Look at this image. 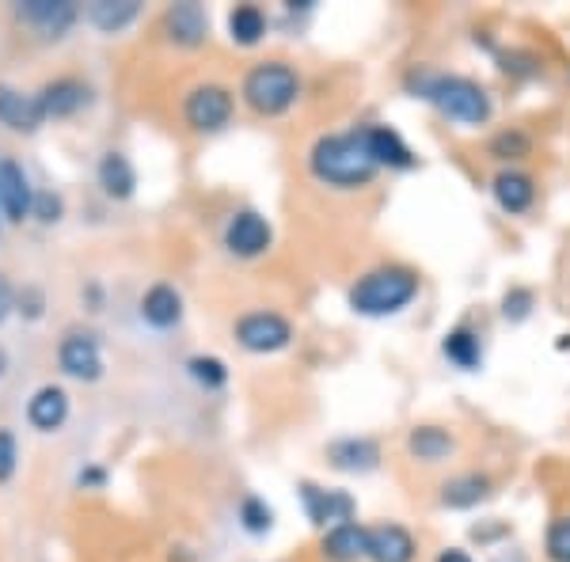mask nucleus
<instances>
[{"label": "nucleus", "instance_id": "f257e3e1", "mask_svg": "<svg viewBox=\"0 0 570 562\" xmlns=\"http://www.w3.org/2000/svg\"><path fill=\"white\" fill-rule=\"evenodd\" d=\"M407 85L415 96H422L426 103H434L449 122H461V126H487L494 115V103L487 96V88L480 80H468V77H449V72H411Z\"/></svg>", "mask_w": 570, "mask_h": 562}, {"label": "nucleus", "instance_id": "f03ea898", "mask_svg": "<svg viewBox=\"0 0 570 562\" xmlns=\"http://www.w3.org/2000/svg\"><path fill=\"white\" fill-rule=\"evenodd\" d=\"M308 168L324 187H335V190H362V187H370L376 179V171H381L373 164V156L365 152L357 130L320 137L308 152Z\"/></svg>", "mask_w": 570, "mask_h": 562}, {"label": "nucleus", "instance_id": "7ed1b4c3", "mask_svg": "<svg viewBox=\"0 0 570 562\" xmlns=\"http://www.w3.org/2000/svg\"><path fill=\"white\" fill-rule=\"evenodd\" d=\"M422 282L411 266H376V270L362 274L351 285V308L357 316H370V319H384L403 312L411 300L419 297Z\"/></svg>", "mask_w": 570, "mask_h": 562}, {"label": "nucleus", "instance_id": "20e7f679", "mask_svg": "<svg viewBox=\"0 0 570 562\" xmlns=\"http://www.w3.org/2000/svg\"><path fill=\"white\" fill-rule=\"evenodd\" d=\"M240 96L255 115L278 118L301 99V77H297V69L285 66V61H263V66L247 69Z\"/></svg>", "mask_w": 570, "mask_h": 562}, {"label": "nucleus", "instance_id": "39448f33", "mask_svg": "<svg viewBox=\"0 0 570 562\" xmlns=\"http://www.w3.org/2000/svg\"><path fill=\"white\" fill-rule=\"evenodd\" d=\"M233 110H236V99L225 85H198L183 99V118H187V126L198 134L225 130V126L233 122Z\"/></svg>", "mask_w": 570, "mask_h": 562}, {"label": "nucleus", "instance_id": "423d86ee", "mask_svg": "<svg viewBox=\"0 0 570 562\" xmlns=\"http://www.w3.org/2000/svg\"><path fill=\"white\" fill-rule=\"evenodd\" d=\"M236 343L247 354H278L293 343V324L278 312H247L236 319Z\"/></svg>", "mask_w": 570, "mask_h": 562}, {"label": "nucleus", "instance_id": "0eeeda50", "mask_svg": "<svg viewBox=\"0 0 570 562\" xmlns=\"http://www.w3.org/2000/svg\"><path fill=\"white\" fill-rule=\"evenodd\" d=\"M274 244V228L271 220L255 209H240L233 214V220L225 225V247L236 255V259H259V255L271 252Z\"/></svg>", "mask_w": 570, "mask_h": 562}, {"label": "nucleus", "instance_id": "6e6552de", "mask_svg": "<svg viewBox=\"0 0 570 562\" xmlns=\"http://www.w3.org/2000/svg\"><path fill=\"white\" fill-rule=\"evenodd\" d=\"M58 365L61 373H69L72 381H85V384H96L104 376V349H99L96 335H72L61 338V349H58Z\"/></svg>", "mask_w": 570, "mask_h": 562}, {"label": "nucleus", "instance_id": "1a4fd4ad", "mask_svg": "<svg viewBox=\"0 0 570 562\" xmlns=\"http://www.w3.org/2000/svg\"><path fill=\"white\" fill-rule=\"evenodd\" d=\"M16 16L27 27H35L42 39H61L77 23V4H69V0H20Z\"/></svg>", "mask_w": 570, "mask_h": 562}, {"label": "nucleus", "instance_id": "9d476101", "mask_svg": "<svg viewBox=\"0 0 570 562\" xmlns=\"http://www.w3.org/2000/svg\"><path fill=\"white\" fill-rule=\"evenodd\" d=\"M35 209V190L31 183H27V175L20 164L12 160V156L0 152V214H4V220H27Z\"/></svg>", "mask_w": 570, "mask_h": 562}, {"label": "nucleus", "instance_id": "9b49d317", "mask_svg": "<svg viewBox=\"0 0 570 562\" xmlns=\"http://www.w3.org/2000/svg\"><path fill=\"white\" fill-rule=\"evenodd\" d=\"M357 137H362L365 152L373 156L376 168H392V171L415 168V152H411V145L392 126H365V130H357Z\"/></svg>", "mask_w": 570, "mask_h": 562}, {"label": "nucleus", "instance_id": "f8f14e48", "mask_svg": "<svg viewBox=\"0 0 570 562\" xmlns=\"http://www.w3.org/2000/svg\"><path fill=\"white\" fill-rule=\"evenodd\" d=\"M301 502H305V513L312 524L320 529H335V524L354 521V497L346 491H324L316 483H301Z\"/></svg>", "mask_w": 570, "mask_h": 562}, {"label": "nucleus", "instance_id": "ddd939ff", "mask_svg": "<svg viewBox=\"0 0 570 562\" xmlns=\"http://www.w3.org/2000/svg\"><path fill=\"white\" fill-rule=\"evenodd\" d=\"M164 31L168 39L183 46V50H198L209 34V16L206 8L195 4V0H183V4H171L168 16H164Z\"/></svg>", "mask_w": 570, "mask_h": 562}, {"label": "nucleus", "instance_id": "4468645a", "mask_svg": "<svg viewBox=\"0 0 570 562\" xmlns=\"http://www.w3.org/2000/svg\"><path fill=\"white\" fill-rule=\"evenodd\" d=\"M320 555H324V562H362V559H370V529H365V524H357V521L335 524V529L324 532Z\"/></svg>", "mask_w": 570, "mask_h": 562}, {"label": "nucleus", "instance_id": "2eb2a0df", "mask_svg": "<svg viewBox=\"0 0 570 562\" xmlns=\"http://www.w3.org/2000/svg\"><path fill=\"white\" fill-rule=\"evenodd\" d=\"M419 543L403 524H373L370 529V562H415Z\"/></svg>", "mask_w": 570, "mask_h": 562}, {"label": "nucleus", "instance_id": "dca6fc26", "mask_svg": "<svg viewBox=\"0 0 570 562\" xmlns=\"http://www.w3.org/2000/svg\"><path fill=\"white\" fill-rule=\"evenodd\" d=\"M327 460H331V467H338V472L365 475L381 464V445H376L373 437H338L327 445Z\"/></svg>", "mask_w": 570, "mask_h": 562}, {"label": "nucleus", "instance_id": "f3484780", "mask_svg": "<svg viewBox=\"0 0 570 562\" xmlns=\"http://www.w3.org/2000/svg\"><path fill=\"white\" fill-rule=\"evenodd\" d=\"M42 122H46V115L39 107V96H27V91L12 85H0V126L31 134V130H39Z\"/></svg>", "mask_w": 570, "mask_h": 562}, {"label": "nucleus", "instance_id": "a211bd4d", "mask_svg": "<svg viewBox=\"0 0 570 562\" xmlns=\"http://www.w3.org/2000/svg\"><path fill=\"white\" fill-rule=\"evenodd\" d=\"M88 85L85 80H77V77H58V80H50V85H42L39 91V107H42V115L46 118H72L80 107L88 103Z\"/></svg>", "mask_w": 570, "mask_h": 562}, {"label": "nucleus", "instance_id": "6ab92c4d", "mask_svg": "<svg viewBox=\"0 0 570 562\" xmlns=\"http://www.w3.org/2000/svg\"><path fill=\"white\" fill-rule=\"evenodd\" d=\"M491 195H494V201H499L502 214L518 217V214H529L532 201H537V183H532V175H525V171L505 168V171L494 175Z\"/></svg>", "mask_w": 570, "mask_h": 562}, {"label": "nucleus", "instance_id": "aec40b11", "mask_svg": "<svg viewBox=\"0 0 570 562\" xmlns=\"http://www.w3.org/2000/svg\"><path fill=\"white\" fill-rule=\"evenodd\" d=\"M27 418H31L35 430L42 433H58L69 422V392L58 388V384H46L31 395L27 403Z\"/></svg>", "mask_w": 570, "mask_h": 562}, {"label": "nucleus", "instance_id": "412c9836", "mask_svg": "<svg viewBox=\"0 0 570 562\" xmlns=\"http://www.w3.org/2000/svg\"><path fill=\"white\" fill-rule=\"evenodd\" d=\"M407 453L419 464H445L456 453V437L445 426H415L407 433Z\"/></svg>", "mask_w": 570, "mask_h": 562}, {"label": "nucleus", "instance_id": "4be33fe9", "mask_svg": "<svg viewBox=\"0 0 570 562\" xmlns=\"http://www.w3.org/2000/svg\"><path fill=\"white\" fill-rule=\"evenodd\" d=\"M487 497H491V479L483 472H464L441 483V505L445 510H475Z\"/></svg>", "mask_w": 570, "mask_h": 562}, {"label": "nucleus", "instance_id": "5701e85b", "mask_svg": "<svg viewBox=\"0 0 570 562\" xmlns=\"http://www.w3.org/2000/svg\"><path fill=\"white\" fill-rule=\"evenodd\" d=\"M141 319L156 331L176 327L183 319V297H179L176 285H164V282L153 285V289L141 297Z\"/></svg>", "mask_w": 570, "mask_h": 562}, {"label": "nucleus", "instance_id": "b1692460", "mask_svg": "<svg viewBox=\"0 0 570 562\" xmlns=\"http://www.w3.org/2000/svg\"><path fill=\"white\" fill-rule=\"evenodd\" d=\"M96 175H99V187H104L107 198L126 201L137 190V171H134L130 156H122V152H107L104 160H99Z\"/></svg>", "mask_w": 570, "mask_h": 562}, {"label": "nucleus", "instance_id": "393cba45", "mask_svg": "<svg viewBox=\"0 0 570 562\" xmlns=\"http://www.w3.org/2000/svg\"><path fill=\"white\" fill-rule=\"evenodd\" d=\"M137 16H141V4H137V0H96V4L88 8V23L104 34L126 31Z\"/></svg>", "mask_w": 570, "mask_h": 562}, {"label": "nucleus", "instance_id": "a878e982", "mask_svg": "<svg viewBox=\"0 0 570 562\" xmlns=\"http://www.w3.org/2000/svg\"><path fill=\"white\" fill-rule=\"evenodd\" d=\"M441 354H445V362H453L461 373H475V368L483 365V346H480V335L468 327H456L449 331L445 338H441Z\"/></svg>", "mask_w": 570, "mask_h": 562}, {"label": "nucleus", "instance_id": "bb28decb", "mask_svg": "<svg viewBox=\"0 0 570 562\" xmlns=\"http://www.w3.org/2000/svg\"><path fill=\"white\" fill-rule=\"evenodd\" d=\"M266 34V12L259 4H236L228 12V39L236 46H259Z\"/></svg>", "mask_w": 570, "mask_h": 562}, {"label": "nucleus", "instance_id": "cd10ccee", "mask_svg": "<svg viewBox=\"0 0 570 562\" xmlns=\"http://www.w3.org/2000/svg\"><path fill=\"white\" fill-rule=\"evenodd\" d=\"M240 524H244V532H252V536H266V532L274 529V510L259 494H247L240 502Z\"/></svg>", "mask_w": 570, "mask_h": 562}, {"label": "nucleus", "instance_id": "c85d7f7f", "mask_svg": "<svg viewBox=\"0 0 570 562\" xmlns=\"http://www.w3.org/2000/svg\"><path fill=\"white\" fill-rule=\"evenodd\" d=\"M187 373L195 376V381L206 392H217V388H225V384H228V368H225V362H220V357H206V354L190 357Z\"/></svg>", "mask_w": 570, "mask_h": 562}, {"label": "nucleus", "instance_id": "c756f323", "mask_svg": "<svg viewBox=\"0 0 570 562\" xmlns=\"http://www.w3.org/2000/svg\"><path fill=\"white\" fill-rule=\"evenodd\" d=\"M529 152H532V141H529V134H521V130H502L491 141L494 160H525Z\"/></svg>", "mask_w": 570, "mask_h": 562}, {"label": "nucleus", "instance_id": "7c9ffc66", "mask_svg": "<svg viewBox=\"0 0 570 562\" xmlns=\"http://www.w3.org/2000/svg\"><path fill=\"white\" fill-rule=\"evenodd\" d=\"M544 555H548V562H570V517H559L548 524Z\"/></svg>", "mask_w": 570, "mask_h": 562}, {"label": "nucleus", "instance_id": "2f4dec72", "mask_svg": "<svg viewBox=\"0 0 570 562\" xmlns=\"http://www.w3.org/2000/svg\"><path fill=\"white\" fill-rule=\"evenodd\" d=\"M532 312V293L529 289H510L502 297V316L510 319V324H521V319H529Z\"/></svg>", "mask_w": 570, "mask_h": 562}, {"label": "nucleus", "instance_id": "473e14b6", "mask_svg": "<svg viewBox=\"0 0 570 562\" xmlns=\"http://www.w3.org/2000/svg\"><path fill=\"white\" fill-rule=\"evenodd\" d=\"M16 464H20V448H16V437L8 430H0V483L16 475Z\"/></svg>", "mask_w": 570, "mask_h": 562}, {"label": "nucleus", "instance_id": "72a5a7b5", "mask_svg": "<svg viewBox=\"0 0 570 562\" xmlns=\"http://www.w3.org/2000/svg\"><path fill=\"white\" fill-rule=\"evenodd\" d=\"M61 198L58 195H50V190H39L35 195V209H31V217H39L42 225H53V220H61Z\"/></svg>", "mask_w": 570, "mask_h": 562}, {"label": "nucleus", "instance_id": "f704fd0d", "mask_svg": "<svg viewBox=\"0 0 570 562\" xmlns=\"http://www.w3.org/2000/svg\"><path fill=\"white\" fill-rule=\"evenodd\" d=\"M12 285L4 282V274H0V324H4L8 316H12Z\"/></svg>", "mask_w": 570, "mask_h": 562}, {"label": "nucleus", "instance_id": "c9c22d12", "mask_svg": "<svg viewBox=\"0 0 570 562\" xmlns=\"http://www.w3.org/2000/svg\"><path fill=\"white\" fill-rule=\"evenodd\" d=\"M434 562H475V559L468 555L464 548H445V551H441V555H438Z\"/></svg>", "mask_w": 570, "mask_h": 562}, {"label": "nucleus", "instance_id": "e433bc0d", "mask_svg": "<svg viewBox=\"0 0 570 562\" xmlns=\"http://www.w3.org/2000/svg\"><path fill=\"white\" fill-rule=\"evenodd\" d=\"M4 368H8V357H4V349H0V376H4Z\"/></svg>", "mask_w": 570, "mask_h": 562}, {"label": "nucleus", "instance_id": "4c0bfd02", "mask_svg": "<svg viewBox=\"0 0 570 562\" xmlns=\"http://www.w3.org/2000/svg\"><path fill=\"white\" fill-rule=\"evenodd\" d=\"M0 220H4V214H0Z\"/></svg>", "mask_w": 570, "mask_h": 562}]
</instances>
